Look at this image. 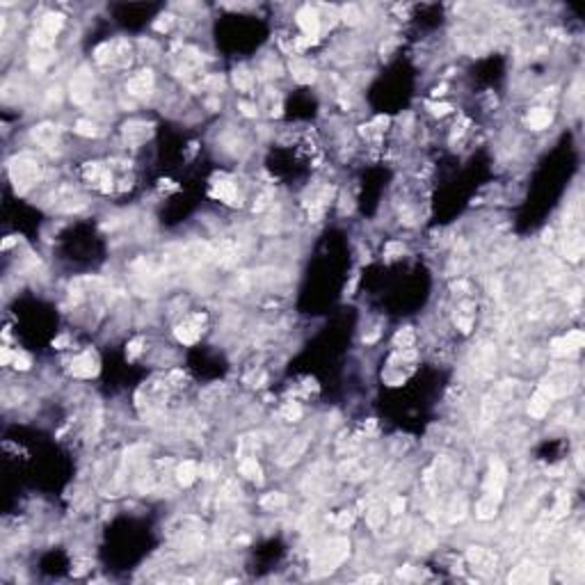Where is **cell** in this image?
I'll return each instance as SVG.
<instances>
[{
    "instance_id": "cell-8",
    "label": "cell",
    "mask_w": 585,
    "mask_h": 585,
    "mask_svg": "<svg viewBox=\"0 0 585 585\" xmlns=\"http://www.w3.org/2000/svg\"><path fill=\"white\" fill-rule=\"evenodd\" d=\"M153 133V126L151 124H144V121H133V124H126L124 126V137L130 147H137L142 144L149 135Z\"/></svg>"
},
{
    "instance_id": "cell-42",
    "label": "cell",
    "mask_w": 585,
    "mask_h": 585,
    "mask_svg": "<svg viewBox=\"0 0 585 585\" xmlns=\"http://www.w3.org/2000/svg\"><path fill=\"white\" fill-rule=\"evenodd\" d=\"M402 243H389L387 245V256H398V254H402Z\"/></svg>"
},
{
    "instance_id": "cell-41",
    "label": "cell",
    "mask_w": 585,
    "mask_h": 585,
    "mask_svg": "<svg viewBox=\"0 0 585 585\" xmlns=\"http://www.w3.org/2000/svg\"><path fill=\"white\" fill-rule=\"evenodd\" d=\"M402 510H405V498H402V496L393 498V501H391V512H393V514H402Z\"/></svg>"
},
{
    "instance_id": "cell-4",
    "label": "cell",
    "mask_w": 585,
    "mask_h": 585,
    "mask_svg": "<svg viewBox=\"0 0 585 585\" xmlns=\"http://www.w3.org/2000/svg\"><path fill=\"white\" fill-rule=\"evenodd\" d=\"M89 96H92V76L83 69L71 80V101L83 106V103L89 101Z\"/></svg>"
},
{
    "instance_id": "cell-10",
    "label": "cell",
    "mask_w": 585,
    "mask_h": 585,
    "mask_svg": "<svg viewBox=\"0 0 585 585\" xmlns=\"http://www.w3.org/2000/svg\"><path fill=\"white\" fill-rule=\"evenodd\" d=\"M211 194L215 199H220V201L231 203V206L238 203V190H235V185L231 181H217V183H213Z\"/></svg>"
},
{
    "instance_id": "cell-49",
    "label": "cell",
    "mask_w": 585,
    "mask_h": 585,
    "mask_svg": "<svg viewBox=\"0 0 585 585\" xmlns=\"http://www.w3.org/2000/svg\"><path fill=\"white\" fill-rule=\"evenodd\" d=\"M377 580H382V578H380V576H364L361 583H377Z\"/></svg>"
},
{
    "instance_id": "cell-1",
    "label": "cell",
    "mask_w": 585,
    "mask_h": 585,
    "mask_svg": "<svg viewBox=\"0 0 585 585\" xmlns=\"http://www.w3.org/2000/svg\"><path fill=\"white\" fill-rule=\"evenodd\" d=\"M10 171H12V181H14L16 188L25 190V188H30V185L37 181L39 165L30 156H21V158H16V160L12 162Z\"/></svg>"
},
{
    "instance_id": "cell-15",
    "label": "cell",
    "mask_w": 585,
    "mask_h": 585,
    "mask_svg": "<svg viewBox=\"0 0 585 585\" xmlns=\"http://www.w3.org/2000/svg\"><path fill=\"white\" fill-rule=\"evenodd\" d=\"M498 503H501V501H496V498H492V496L485 494V496L478 501V505H475V514H478V519H483V521L492 519V517L496 514V510H498Z\"/></svg>"
},
{
    "instance_id": "cell-7",
    "label": "cell",
    "mask_w": 585,
    "mask_h": 585,
    "mask_svg": "<svg viewBox=\"0 0 585 585\" xmlns=\"http://www.w3.org/2000/svg\"><path fill=\"white\" fill-rule=\"evenodd\" d=\"M553 393L548 391L546 387H539L537 391H535V396H533V400H530V405H528V414L533 416V419H542L544 414L548 411V407H551V400H553Z\"/></svg>"
},
{
    "instance_id": "cell-40",
    "label": "cell",
    "mask_w": 585,
    "mask_h": 585,
    "mask_svg": "<svg viewBox=\"0 0 585 585\" xmlns=\"http://www.w3.org/2000/svg\"><path fill=\"white\" fill-rule=\"evenodd\" d=\"M430 110H432V115L443 117L451 112V106H448V103H434V106H430Z\"/></svg>"
},
{
    "instance_id": "cell-9",
    "label": "cell",
    "mask_w": 585,
    "mask_h": 585,
    "mask_svg": "<svg viewBox=\"0 0 585 585\" xmlns=\"http://www.w3.org/2000/svg\"><path fill=\"white\" fill-rule=\"evenodd\" d=\"M153 89V74L149 69L140 71L137 76H133V78L128 80V92L133 94V96H149Z\"/></svg>"
},
{
    "instance_id": "cell-27",
    "label": "cell",
    "mask_w": 585,
    "mask_h": 585,
    "mask_svg": "<svg viewBox=\"0 0 585 585\" xmlns=\"http://www.w3.org/2000/svg\"><path fill=\"white\" fill-rule=\"evenodd\" d=\"M393 343H396L398 348H402V350H405V348H411L414 346V332H411L409 327L400 329V332L396 334V338H393Z\"/></svg>"
},
{
    "instance_id": "cell-44",
    "label": "cell",
    "mask_w": 585,
    "mask_h": 585,
    "mask_svg": "<svg viewBox=\"0 0 585 585\" xmlns=\"http://www.w3.org/2000/svg\"><path fill=\"white\" fill-rule=\"evenodd\" d=\"M455 323H457V327L462 329V332H471V318H455Z\"/></svg>"
},
{
    "instance_id": "cell-22",
    "label": "cell",
    "mask_w": 585,
    "mask_h": 585,
    "mask_svg": "<svg viewBox=\"0 0 585 585\" xmlns=\"http://www.w3.org/2000/svg\"><path fill=\"white\" fill-rule=\"evenodd\" d=\"M286 494H281V492H270V494H265V496L261 498V505L265 507V510H279V507H284L286 505Z\"/></svg>"
},
{
    "instance_id": "cell-37",
    "label": "cell",
    "mask_w": 585,
    "mask_h": 585,
    "mask_svg": "<svg viewBox=\"0 0 585 585\" xmlns=\"http://www.w3.org/2000/svg\"><path fill=\"white\" fill-rule=\"evenodd\" d=\"M110 53H112V46H110V44H108V42L101 44V46L96 48V53H94V55H96V62H106Z\"/></svg>"
},
{
    "instance_id": "cell-31",
    "label": "cell",
    "mask_w": 585,
    "mask_h": 585,
    "mask_svg": "<svg viewBox=\"0 0 585 585\" xmlns=\"http://www.w3.org/2000/svg\"><path fill=\"white\" fill-rule=\"evenodd\" d=\"M359 19H361V14H359V10H357L355 5L343 7V21H346L348 25H357V23H359Z\"/></svg>"
},
{
    "instance_id": "cell-16",
    "label": "cell",
    "mask_w": 585,
    "mask_h": 585,
    "mask_svg": "<svg viewBox=\"0 0 585 585\" xmlns=\"http://www.w3.org/2000/svg\"><path fill=\"white\" fill-rule=\"evenodd\" d=\"M290 71H293V78H295L297 83H302V85H309V83H314V80H316L314 66L306 64V62H293Z\"/></svg>"
},
{
    "instance_id": "cell-36",
    "label": "cell",
    "mask_w": 585,
    "mask_h": 585,
    "mask_svg": "<svg viewBox=\"0 0 585 585\" xmlns=\"http://www.w3.org/2000/svg\"><path fill=\"white\" fill-rule=\"evenodd\" d=\"M171 19H174V16H169V14L160 16V19H158L156 23H153V28H156L158 32H167V30L171 28V23H174V21H171Z\"/></svg>"
},
{
    "instance_id": "cell-32",
    "label": "cell",
    "mask_w": 585,
    "mask_h": 585,
    "mask_svg": "<svg viewBox=\"0 0 585 585\" xmlns=\"http://www.w3.org/2000/svg\"><path fill=\"white\" fill-rule=\"evenodd\" d=\"M368 526H370V528H380V526H384V510L373 507V510L368 512Z\"/></svg>"
},
{
    "instance_id": "cell-3",
    "label": "cell",
    "mask_w": 585,
    "mask_h": 585,
    "mask_svg": "<svg viewBox=\"0 0 585 585\" xmlns=\"http://www.w3.org/2000/svg\"><path fill=\"white\" fill-rule=\"evenodd\" d=\"M505 466L501 464V462H492V466H489V473H487V480H485V494L492 498H496V501H501L503 498V485H505Z\"/></svg>"
},
{
    "instance_id": "cell-39",
    "label": "cell",
    "mask_w": 585,
    "mask_h": 585,
    "mask_svg": "<svg viewBox=\"0 0 585 585\" xmlns=\"http://www.w3.org/2000/svg\"><path fill=\"white\" fill-rule=\"evenodd\" d=\"M318 42V37H300V39H295V46L300 48V51H304V48H309V46H314V44Z\"/></svg>"
},
{
    "instance_id": "cell-18",
    "label": "cell",
    "mask_w": 585,
    "mask_h": 585,
    "mask_svg": "<svg viewBox=\"0 0 585 585\" xmlns=\"http://www.w3.org/2000/svg\"><path fill=\"white\" fill-rule=\"evenodd\" d=\"M176 480H179V485H183V487H190V485L197 480V464H194V462H183V464L176 469Z\"/></svg>"
},
{
    "instance_id": "cell-43",
    "label": "cell",
    "mask_w": 585,
    "mask_h": 585,
    "mask_svg": "<svg viewBox=\"0 0 585 585\" xmlns=\"http://www.w3.org/2000/svg\"><path fill=\"white\" fill-rule=\"evenodd\" d=\"M0 361H3V364H5V366L14 361V355H12V352H10V348H3V350H0Z\"/></svg>"
},
{
    "instance_id": "cell-6",
    "label": "cell",
    "mask_w": 585,
    "mask_h": 585,
    "mask_svg": "<svg viewBox=\"0 0 585 585\" xmlns=\"http://www.w3.org/2000/svg\"><path fill=\"white\" fill-rule=\"evenodd\" d=\"M297 25L302 28V32L306 35V37H318V30H320V16L318 12L314 10V7H302L300 12H297Z\"/></svg>"
},
{
    "instance_id": "cell-33",
    "label": "cell",
    "mask_w": 585,
    "mask_h": 585,
    "mask_svg": "<svg viewBox=\"0 0 585 585\" xmlns=\"http://www.w3.org/2000/svg\"><path fill=\"white\" fill-rule=\"evenodd\" d=\"M565 338H567V343H569V346L574 348V350H578V348L585 343V334L580 332V329H574V332H569Z\"/></svg>"
},
{
    "instance_id": "cell-13",
    "label": "cell",
    "mask_w": 585,
    "mask_h": 585,
    "mask_svg": "<svg viewBox=\"0 0 585 585\" xmlns=\"http://www.w3.org/2000/svg\"><path fill=\"white\" fill-rule=\"evenodd\" d=\"M466 558H469L475 567H496V558H494L489 551H485L483 546H471L469 551H466Z\"/></svg>"
},
{
    "instance_id": "cell-26",
    "label": "cell",
    "mask_w": 585,
    "mask_h": 585,
    "mask_svg": "<svg viewBox=\"0 0 585 585\" xmlns=\"http://www.w3.org/2000/svg\"><path fill=\"white\" fill-rule=\"evenodd\" d=\"M281 416L286 421H300L302 419V407L300 402H286L284 409H281Z\"/></svg>"
},
{
    "instance_id": "cell-30",
    "label": "cell",
    "mask_w": 585,
    "mask_h": 585,
    "mask_svg": "<svg viewBox=\"0 0 585 585\" xmlns=\"http://www.w3.org/2000/svg\"><path fill=\"white\" fill-rule=\"evenodd\" d=\"M53 55H48V53H35L32 57H30V66H32L35 71H44L48 64H51Z\"/></svg>"
},
{
    "instance_id": "cell-25",
    "label": "cell",
    "mask_w": 585,
    "mask_h": 585,
    "mask_svg": "<svg viewBox=\"0 0 585 585\" xmlns=\"http://www.w3.org/2000/svg\"><path fill=\"white\" fill-rule=\"evenodd\" d=\"M551 352L556 357H567V355H571V352H576V350L567 343V338L562 336V338H553V341H551Z\"/></svg>"
},
{
    "instance_id": "cell-35",
    "label": "cell",
    "mask_w": 585,
    "mask_h": 585,
    "mask_svg": "<svg viewBox=\"0 0 585 585\" xmlns=\"http://www.w3.org/2000/svg\"><path fill=\"white\" fill-rule=\"evenodd\" d=\"M12 364H14L16 370H28L30 366H32V361H30L28 355H23V352H16V355H14V361H12Z\"/></svg>"
},
{
    "instance_id": "cell-47",
    "label": "cell",
    "mask_w": 585,
    "mask_h": 585,
    "mask_svg": "<svg viewBox=\"0 0 585 585\" xmlns=\"http://www.w3.org/2000/svg\"><path fill=\"white\" fill-rule=\"evenodd\" d=\"M53 346H55V348H64V346H69V336H60V338H55V341H53Z\"/></svg>"
},
{
    "instance_id": "cell-38",
    "label": "cell",
    "mask_w": 585,
    "mask_h": 585,
    "mask_svg": "<svg viewBox=\"0 0 585 585\" xmlns=\"http://www.w3.org/2000/svg\"><path fill=\"white\" fill-rule=\"evenodd\" d=\"M352 521H355V514L352 512H341V514L336 517V524L341 526V528H348V526H352Z\"/></svg>"
},
{
    "instance_id": "cell-11",
    "label": "cell",
    "mask_w": 585,
    "mask_h": 585,
    "mask_svg": "<svg viewBox=\"0 0 585 585\" xmlns=\"http://www.w3.org/2000/svg\"><path fill=\"white\" fill-rule=\"evenodd\" d=\"M32 140L42 147H51L57 140V128L53 124H39L32 128Z\"/></svg>"
},
{
    "instance_id": "cell-45",
    "label": "cell",
    "mask_w": 585,
    "mask_h": 585,
    "mask_svg": "<svg viewBox=\"0 0 585 585\" xmlns=\"http://www.w3.org/2000/svg\"><path fill=\"white\" fill-rule=\"evenodd\" d=\"M240 110H243L245 117H256V108L249 106V103H240Z\"/></svg>"
},
{
    "instance_id": "cell-24",
    "label": "cell",
    "mask_w": 585,
    "mask_h": 585,
    "mask_svg": "<svg viewBox=\"0 0 585 585\" xmlns=\"http://www.w3.org/2000/svg\"><path fill=\"white\" fill-rule=\"evenodd\" d=\"M53 42H55V37H53V35H48L46 30H42V28L35 30V35H32V44H35L37 48H51V46H53Z\"/></svg>"
},
{
    "instance_id": "cell-21",
    "label": "cell",
    "mask_w": 585,
    "mask_h": 585,
    "mask_svg": "<svg viewBox=\"0 0 585 585\" xmlns=\"http://www.w3.org/2000/svg\"><path fill=\"white\" fill-rule=\"evenodd\" d=\"M565 252H567V256H569L571 261H578V258L583 256V238H580L578 233L569 235L567 243H565Z\"/></svg>"
},
{
    "instance_id": "cell-5",
    "label": "cell",
    "mask_w": 585,
    "mask_h": 585,
    "mask_svg": "<svg viewBox=\"0 0 585 585\" xmlns=\"http://www.w3.org/2000/svg\"><path fill=\"white\" fill-rule=\"evenodd\" d=\"M98 373V359L94 352H83L71 361V375L76 377H94Z\"/></svg>"
},
{
    "instance_id": "cell-2",
    "label": "cell",
    "mask_w": 585,
    "mask_h": 585,
    "mask_svg": "<svg viewBox=\"0 0 585 585\" xmlns=\"http://www.w3.org/2000/svg\"><path fill=\"white\" fill-rule=\"evenodd\" d=\"M348 553H350V544H348V539H334V542L318 556V567H323V571L336 569V565L346 560Z\"/></svg>"
},
{
    "instance_id": "cell-12",
    "label": "cell",
    "mask_w": 585,
    "mask_h": 585,
    "mask_svg": "<svg viewBox=\"0 0 585 585\" xmlns=\"http://www.w3.org/2000/svg\"><path fill=\"white\" fill-rule=\"evenodd\" d=\"M176 338H179L181 343H185V346H192V343L199 341V325L194 323V320H190V323H181L179 327L174 329Z\"/></svg>"
},
{
    "instance_id": "cell-48",
    "label": "cell",
    "mask_w": 585,
    "mask_h": 585,
    "mask_svg": "<svg viewBox=\"0 0 585 585\" xmlns=\"http://www.w3.org/2000/svg\"><path fill=\"white\" fill-rule=\"evenodd\" d=\"M16 243H19V238H16V235H10V238H7L5 243H3V249H10L12 245H16Z\"/></svg>"
},
{
    "instance_id": "cell-14",
    "label": "cell",
    "mask_w": 585,
    "mask_h": 585,
    "mask_svg": "<svg viewBox=\"0 0 585 585\" xmlns=\"http://www.w3.org/2000/svg\"><path fill=\"white\" fill-rule=\"evenodd\" d=\"M551 119H553L551 110H546V108H535V110H530V115H528V126L533 130H542L551 124Z\"/></svg>"
},
{
    "instance_id": "cell-46",
    "label": "cell",
    "mask_w": 585,
    "mask_h": 585,
    "mask_svg": "<svg viewBox=\"0 0 585 585\" xmlns=\"http://www.w3.org/2000/svg\"><path fill=\"white\" fill-rule=\"evenodd\" d=\"M206 85H211V87H222V85H224V78H222V76H213V78L206 80Z\"/></svg>"
},
{
    "instance_id": "cell-17",
    "label": "cell",
    "mask_w": 585,
    "mask_h": 585,
    "mask_svg": "<svg viewBox=\"0 0 585 585\" xmlns=\"http://www.w3.org/2000/svg\"><path fill=\"white\" fill-rule=\"evenodd\" d=\"M62 25H64V14H57V12H48V14L42 19L39 28L46 30L48 35H53V37H55V35L62 30Z\"/></svg>"
},
{
    "instance_id": "cell-23",
    "label": "cell",
    "mask_w": 585,
    "mask_h": 585,
    "mask_svg": "<svg viewBox=\"0 0 585 585\" xmlns=\"http://www.w3.org/2000/svg\"><path fill=\"white\" fill-rule=\"evenodd\" d=\"M240 473H243L247 480H258V475H261V466L256 464V460L247 457V460H243V464H240Z\"/></svg>"
},
{
    "instance_id": "cell-50",
    "label": "cell",
    "mask_w": 585,
    "mask_h": 585,
    "mask_svg": "<svg viewBox=\"0 0 585 585\" xmlns=\"http://www.w3.org/2000/svg\"><path fill=\"white\" fill-rule=\"evenodd\" d=\"M377 336H380V332L368 334V336H364V343H373V341H377Z\"/></svg>"
},
{
    "instance_id": "cell-19",
    "label": "cell",
    "mask_w": 585,
    "mask_h": 585,
    "mask_svg": "<svg viewBox=\"0 0 585 585\" xmlns=\"http://www.w3.org/2000/svg\"><path fill=\"white\" fill-rule=\"evenodd\" d=\"M535 569H537V567H535L533 562H521V565L507 576V580H510V583H526V580H533Z\"/></svg>"
},
{
    "instance_id": "cell-28",
    "label": "cell",
    "mask_w": 585,
    "mask_h": 585,
    "mask_svg": "<svg viewBox=\"0 0 585 585\" xmlns=\"http://www.w3.org/2000/svg\"><path fill=\"white\" fill-rule=\"evenodd\" d=\"M304 448H306V443H304V441H297V446H295V448L290 446V448H288V451H286V453H284V457H281V460H279V462H281V464H284V466H288V464H290V462H295V460H297V457H300V455H302V451H304Z\"/></svg>"
},
{
    "instance_id": "cell-51",
    "label": "cell",
    "mask_w": 585,
    "mask_h": 585,
    "mask_svg": "<svg viewBox=\"0 0 585 585\" xmlns=\"http://www.w3.org/2000/svg\"><path fill=\"white\" fill-rule=\"evenodd\" d=\"M443 92H446V85H441V87L434 89V94H437V96H439V94H443Z\"/></svg>"
},
{
    "instance_id": "cell-20",
    "label": "cell",
    "mask_w": 585,
    "mask_h": 585,
    "mask_svg": "<svg viewBox=\"0 0 585 585\" xmlns=\"http://www.w3.org/2000/svg\"><path fill=\"white\" fill-rule=\"evenodd\" d=\"M233 83H235V87H238L240 92H252V87H254V76L249 74L245 66H238V69L233 71Z\"/></svg>"
},
{
    "instance_id": "cell-34",
    "label": "cell",
    "mask_w": 585,
    "mask_h": 585,
    "mask_svg": "<svg viewBox=\"0 0 585 585\" xmlns=\"http://www.w3.org/2000/svg\"><path fill=\"white\" fill-rule=\"evenodd\" d=\"M142 346H144V338H133V341L128 343V348H126V357H128V359H135V357L142 352Z\"/></svg>"
},
{
    "instance_id": "cell-29",
    "label": "cell",
    "mask_w": 585,
    "mask_h": 585,
    "mask_svg": "<svg viewBox=\"0 0 585 585\" xmlns=\"http://www.w3.org/2000/svg\"><path fill=\"white\" fill-rule=\"evenodd\" d=\"M76 133L78 135H83V137H94V135H98V128H96V124H92V121H85V119H80V121H76Z\"/></svg>"
}]
</instances>
